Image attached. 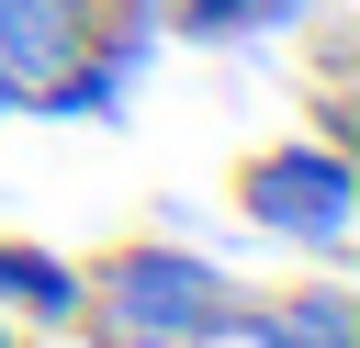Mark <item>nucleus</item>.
<instances>
[{
  "label": "nucleus",
  "mask_w": 360,
  "mask_h": 348,
  "mask_svg": "<svg viewBox=\"0 0 360 348\" xmlns=\"http://www.w3.org/2000/svg\"><path fill=\"white\" fill-rule=\"evenodd\" d=\"M79 326L90 337H180V348H225L248 326V292L191 258L180 236H135L101 269H79Z\"/></svg>",
  "instance_id": "nucleus-1"
},
{
  "label": "nucleus",
  "mask_w": 360,
  "mask_h": 348,
  "mask_svg": "<svg viewBox=\"0 0 360 348\" xmlns=\"http://www.w3.org/2000/svg\"><path fill=\"white\" fill-rule=\"evenodd\" d=\"M236 213H248L270 247H315V258H338L349 225H360V168H349V146H326V135L259 146V157L236 168Z\"/></svg>",
  "instance_id": "nucleus-2"
},
{
  "label": "nucleus",
  "mask_w": 360,
  "mask_h": 348,
  "mask_svg": "<svg viewBox=\"0 0 360 348\" xmlns=\"http://www.w3.org/2000/svg\"><path fill=\"white\" fill-rule=\"evenodd\" d=\"M0 314L11 326H79V258H56L34 236H0Z\"/></svg>",
  "instance_id": "nucleus-3"
},
{
  "label": "nucleus",
  "mask_w": 360,
  "mask_h": 348,
  "mask_svg": "<svg viewBox=\"0 0 360 348\" xmlns=\"http://www.w3.org/2000/svg\"><path fill=\"white\" fill-rule=\"evenodd\" d=\"M236 337H248V348H360V314H349L338 281H304V292H281L270 314H248Z\"/></svg>",
  "instance_id": "nucleus-4"
},
{
  "label": "nucleus",
  "mask_w": 360,
  "mask_h": 348,
  "mask_svg": "<svg viewBox=\"0 0 360 348\" xmlns=\"http://www.w3.org/2000/svg\"><path fill=\"white\" fill-rule=\"evenodd\" d=\"M79 56V0H0V67L34 90Z\"/></svg>",
  "instance_id": "nucleus-5"
},
{
  "label": "nucleus",
  "mask_w": 360,
  "mask_h": 348,
  "mask_svg": "<svg viewBox=\"0 0 360 348\" xmlns=\"http://www.w3.org/2000/svg\"><path fill=\"white\" fill-rule=\"evenodd\" d=\"M158 22H169L180 45H236V34L292 22V11H281V0H158Z\"/></svg>",
  "instance_id": "nucleus-6"
},
{
  "label": "nucleus",
  "mask_w": 360,
  "mask_h": 348,
  "mask_svg": "<svg viewBox=\"0 0 360 348\" xmlns=\"http://www.w3.org/2000/svg\"><path fill=\"white\" fill-rule=\"evenodd\" d=\"M101 348H180V337H101Z\"/></svg>",
  "instance_id": "nucleus-7"
},
{
  "label": "nucleus",
  "mask_w": 360,
  "mask_h": 348,
  "mask_svg": "<svg viewBox=\"0 0 360 348\" xmlns=\"http://www.w3.org/2000/svg\"><path fill=\"white\" fill-rule=\"evenodd\" d=\"M0 348H22V326H11V314H0Z\"/></svg>",
  "instance_id": "nucleus-8"
}]
</instances>
